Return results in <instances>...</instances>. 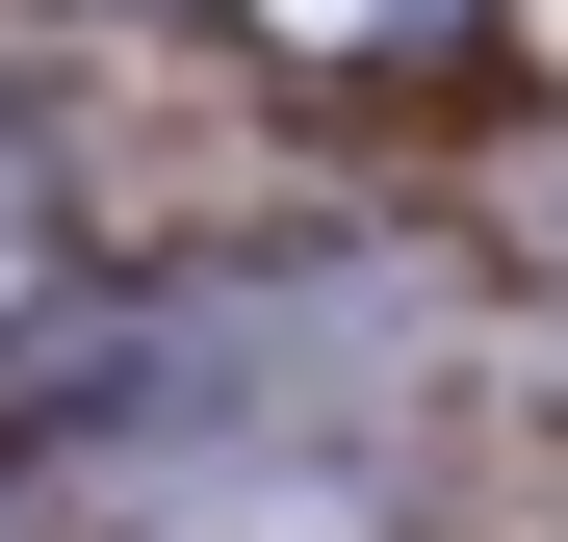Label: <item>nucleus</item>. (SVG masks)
<instances>
[{
  "label": "nucleus",
  "instance_id": "1",
  "mask_svg": "<svg viewBox=\"0 0 568 542\" xmlns=\"http://www.w3.org/2000/svg\"><path fill=\"white\" fill-rule=\"evenodd\" d=\"M233 27H258V52H311V78H362V52H439L465 0H233Z\"/></svg>",
  "mask_w": 568,
  "mask_h": 542
},
{
  "label": "nucleus",
  "instance_id": "2",
  "mask_svg": "<svg viewBox=\"0 0 568 542\" xmlns=\"http://www.w3.org/2000/svg\"><path fill=\"white\" fill-rule=\"evenodd\" d=\"M27 258H52V181H27V155H0V310H27Z\"/></svg>",
  "mask_w": 568,
  "mask_h": 542
}]
</instances>
